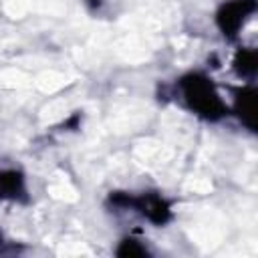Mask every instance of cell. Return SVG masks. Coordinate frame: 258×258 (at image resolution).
Wrapping results in <instances>:
<instances>
[{"label":"cell","instance_id":"cell-1","mask_svg":"<svg viewBox=\"0 0 258 258\" xmlns=\"http://www.w3.org/2000/svg\"><path fill=\"white\" fill-rule=\"evenodd\" d=\"M177 87H179L183 103L198 117H202L206 121H220L228 113V107L222 101L216 85L204 73H187V75H183L179 79Z\"/></svg>","mask_w":258,"mask_h":258},{"label":"cell","instance_id":"cell-2","mask_svg":"<svg viewBox=\"0 0 258 258\" xmlns=\"http://www.w3.org/2000/svg\"><path fill=\"white\" fill-rule=\"evenodd\" d=\"M109 204L115 208H129L139 212L143 218H147L155 226H163L171 220V204L161 198L159 194H141V196H131L125 191H111Z\"/></svg>","mask_w":258,"mask_h":258},{"label":"cell","instance_id":"cell-3","mask_svg":"<svg viewBox=\"0 0 258 258\" xmlns=\"http://www.w3.org/2000/svg\"><path fill=\"white\" fill-rule=\"evenodd\" d=\"M256 0H228L216 12V24L226 38H236L248 18L256 12Z\"/></svg>","mask_w":258,"mask_h":258},{"label":"cell","instance_id":"cell-4","mask_svg":"<svg viewBox=\"0 0 258 258\" xmlns=\"http://www.w3.org/2000/svg\"><path fill=\"white\" fill-rule=\"evenodd\" d=\"M234 113L248 131H256V89L252 85L234 89Z\"/></svg>","mask_w":258,"mask_h":258},{"label":"cell","instance_id":"cell-5","mask_svg":"<svg viewBox=\"0 0 258 258\" xmlns=\"http://www.w3.org/2000/svg\"><path fill=\"white\" fill-rule=\"evenodd\" d=\"M24 202L26 200V183L24 175L16 169L0 171V202Z\"/></svg>","mask_w":258,"mask_h":258},{"label":"cell","instance_id":"cell-6","mask_svg":"<svg viewBox=\"0 0 258 258\" xmlns=\"http://www.w3.org/2000/svg\"><path fill=\"white\" fill-rule=\"evenodd\" d=\"M232 64H234V71H236L238 77H242V79H254L256 69H258L256 50L254 48H240L234 54Z\"/></svg>","mask_w":258,"mask_h":258},{"label":"cell","instance_id":"cell-7","mask_svg":"<svg viewBox=\"0 0 258 258\" xmlns=\"http://www.w3.org/2000/svg\"><path fill=\"white\" fill-rule=\"evenodd\" d=\"M115 254H117V256H123V258H131V256H147L149 252H147V248H145L139 240H135V238H125V240L119 244V248L115 250Z\"/></svg>","mask_w":258,"mask_h":258}]
</instances>
